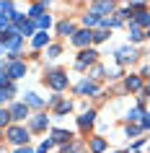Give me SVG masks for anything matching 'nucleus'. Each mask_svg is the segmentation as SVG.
<instances>
[{"label": "nucleus", "instance_id": "nucleus-1", "mask_svg": "<svg viewBox=\"0 0 150 153\" xmlns=\"http://www.w3.org/2000/svg\"><path fill=\"white\" fill-rule=\"evenodd\" d=\"M44 83H47L49 88H55L57 94H60V91L67 88L70 78H67V73H65V70H47V73H44Z\"/></svg>", "mask_w": 150, "mask_h": 153}, {"label": "nucleus", "instance_id": "nucleus-2", "mask_svg": "<svg viewBox=\"0 0 150 153\" xmlns=\"http://www.w3.org/2000/svg\"><path fill=\"white\" fill-rule=\"evenodd\" d=\"M91 13H96L98 18H109L111 13H117V3L114 0H93Z\"/></svg>", "mask_w": 150, "mask_h": 153}, {"label": "nucleus", "instance_id": "nucleus-3", "mask_svg": "<svg viewBox=\"0 0 150 153\" xmlns=\"http://www.w3.org/2000/svg\"><path fill=\"white\" fill-rule=\"evenodd\" d=\"M8 143H13V145H18V148H24L26 143H29V130L26 127H8Z\"/></svg>", "mask_w": 150, "mask_h": 153}, {"label": "nucleus", "instance_id": "nucleus-4", "mask_svg": "<svg viewBox=\"0 0 150 153\" xmlns=\"http://www.w3.org/2000/svg\"><path fill=\"white\" fill-rule=\"evenodd\" d=\"M96 60H98V52H96L93 47H86V49H80V55H78V62H75V68H78V70H86L88 65H93Z\"/></svg>", "mask_w": 150, "mask_h": 153}, {"label": "nucleus", "instance_id": "nucleus-5", "mask_svg": "<svg viewBox=\"0 0 150 153\" xmlns=\"http://www.w3.org/2000/svg\"><path fill=\"white\" fill-rule=\"evenodd\" d=\"M70 39H72V44H75V47H80V49H86L88 44H91V42H93V31H91V29H78V31L72 34Z\"/></svg>", "mask_w": 150, "mask_h": 153}, {"label": "nucleus", "instance_id": "nucleus-6", "mask_svg": "<svg viewBox=\"0 0 150 153\" xmlns=\"http://www.w3.org/2000/svg\"><path fill=\"white\" fill-rule=\"evenodd\" d=\"M134 60H137V49H134V47H119L117 49V62L119 65L134 62Z\"/></svg>", "mask_w": 150, "mask_h": 153}, {"label": "nucleus", "instance_id": "nucleus-7", "mask_svg": "<svg viewBox=\"0 0 150 153\" xmlns=\"http://www.w3.org/2000/svg\"><path fill=\"white\" fill-rule=\"evenodd\" d=\"M75 94H80V96H93V94H98V83L86 78V81H80L75 86Z\"/></svg>", "mask_w": 150, "mask_h": 153}, {"label": "nucleus", "instance_id": "nucleus-8", "mask_svg": "<svg viewBox=\"0 0 150 153\" xmlns=\"http://www.w3.org/2000/svg\"><path fill=\"white\" fill-rule=\"evenodd\" d=\"M29 127H31L34 132H44V130L49 127V117H47L44 112L34 114V117H31V122H29Z\"/></svg>", "mask_w": 150, "mask_h": 153}, {"label": "nucleus", "instance_id": "nucleus-9", "mask_svg": "<svg viewBox=\"0 0 150 153\" xmlns=\"http://www.w3.org/2000/svg\"><path fill=\"white\" fill-rule=\"evenodd\" d=\"M5 68H8V75L13 78V81H16V78H24V75H26V62H21V60H10Z\"/></svg>", "mask_w": 150, "mask_h": 153}, {"label": "nucleus", "instance_id": "nucleus-10", "mask_svg": "<svg viewBox=\"0 0 150 153\" xmlns=\"http://www.w3.org/2000/svg\"><path fill=\"white\" fill-rule=\"evenodd\" d=\"M10 120H16V122H21V120H26V117H29V106L24 104V101H21V104H10Z\"/></svg>", "mask_w": 150, "mask_h": 153}, {"label": "nucleus", "instance_id": "nucleus-11", "mask_svg": "<svg viewBox=\"0 0 150 153\" xmlns=\"http://www.w3.org/2000/svg\"><path fill=\"white\" fill-rule=\"evenodd\" d=\"M129 24H134V26H145V29H150V10L148 8H142V10H134V18L129 21Z\"/></svg>", "mask_w": 150, "mask_h": 153}, {"label": "nucleus", "instance_id": "nucleus-12", "mask_svg": "<svg viewBox=\"0 0 150 153\" xmlns=\"http://www.w3.org/2000/svg\"><path fill=\"white\" fill-rule=\"evenodd\" d=\"M52 140H55V143L67 145V143H72V132H70V130H60V127H55V130H52Z\"/></svg>", "mask_w": 150, "mask_h": 153}, {"label": "nucleus", "instance_id": "nucleus-13", "mask_svg": "<svg viewBox=\"0 0 150 153\" xmlns=\"http://www.w3.org/2000/svg\"><path fill=\"white\" fill-rule=\"evenodd\" d=\"M93 122H96V112H93V109H88V112H83V114L78 117V127H80V130H88Z\"/></svg>", "mask_w": 150, "mask_h": 153}, {"label": "nucleus", "instance_id": "nucleus-14", "mask_svg": "<svg viewBox=\"0 0 150 153\" xmlns=\"http://www.w3.org/2000/svg\"><path fill=\"white\" fill-rule=\"evenodd\" d=\"M44 10H47V0H36V3L31 5V10H29V18L36 21L39 16H44Z\"/></svg>", "mask_w": 150, "mask_h": 153}, {"label": "nucleus", "instance_id": "nucleus-15", "mask_svg": "<svg viewBox=\"0 0 150 153\" xmlns=\"http://www.w3.org/2000/svg\"><path fill=\"white\" fill-rule=\"evenodd\" d=\"M124 88L127 91H142V78L140 75H127L124 78Z\"/></svg>", "mask_w": 150, "mask_h": 153}, {"label": "nucleus", "instance_id": "nucleus-16", "mask_svg": "<svg viewBox=\"0 0 150 153\" xmlns=\"http://www.w3.org/2000/svg\"><path fill=\"white\" fill-rule=\"evenodd\" d=\"M142 39H148V34L142 31L140 26L129 24V42H134V44H137V42H142Z\"/></svg>", "mask_w": 150, "mask_h": 153}, {"label": "nucleus", "instance_id": "nucleus-17", "mask_svg": "<svg viewBox=\"0 0 150 153\" xmlns=\"http://www.w3.org/2000/svg\"><path fill=\"white\" fill-rule=\"evenodd\" d=\"M18 34H21V36H31V34H36V24L26 18L24 24H18Z\"/></svg>", "mask_w": 150, "mask_h": 153}, {"label": "nucleus", "instance_id": "nucleus-18", "mask_svg": "<svg viewBox=\"0 0 150 153\" xmlns=\"http://www.w3.org/2000/svg\"><path fill=\"white\" fill-rule=\"evenodd\" d=\"M88 151H91V153H103V151H106V140H103V137H91Z\"/></svg>", "mask_w": 150, "mask_h": 153}, {"label": "nucleus", "instance_id": "nucleus-19", "mask_svg": "<svg viewBox=\"0 0 150 153\" xmlns=\"http://www.w3.org/2000/svg\"><path fill=\"white\" fill-rule=\"evenodd\" d=\"M75 31H78V29H75L70 21H60V24H57V34H62V36H72Z\"/></svg>", "mask_w": 150, "mask_h": 153}, {"label": "nucleus", "instance_id": "nucleus-20", "mask_svg": "<svg viewBox=\"0 0 150 153\" xmlns=\"http://www.w3.org/2000/svg\"><path fill=\"white\" fill-rule=\"evenodd\" d=\"M24 104H26V106H36V109H39V106H44V101H41L34 91H29V94L24 96Z\"/></svg>", "mask_w": 150, "mask_h": 153}, {"label": "nucleus", "instance_id": "nucleus-21", "mask_svg": "<svg viewBox=\"0 0 150 153\" xmlns=\"http://www.w3.org/2000/svg\"><path fill=\"white\" fill-rule=\"evenodd\" d=\"M44 44L49 47V34L47 31H36V34H34V47L39 49V47H44Z\"/></svg>", "mask_w": 150, "mask_h": 153}, {"label": "nucleus", "instance_id": "nucleus-22", "mask_svg": "<svg viewBox=\"0 0 150 153\" xmlns=\"http://www.w3.org/2000/svg\"><path fill=\"white\" fill-rule=\"evenodd\" d=\"M10 83H13V78L8 75V68L3 65V68H0V91H3V88H8Z\"/></svg>", "mask_w": 150, "mask_h": 153}, {"label": "nucleus", "instance_id": "nucleus-23", "mask_svg": "<svg viewBox=\"0 0 150 153\" xmlns=\"http://www.w3.org/2000/svg\"><path fill=\"white\" fill-rule=\"evenodd\" d=\"M67 112H72V101H60V104L55 106V114H57V117H62V114H67Z\"/></svg>", "mask_w": 150, "mask_h": 153}, {"label": "nucleus", "instance_id": "nucleus-24", "mask_svg": "<svg viewBox=\"0 0 150 153\" xmlns=\"http://www.w3.org/2000/svg\"><path fill=\"white\" fill-rule=\"evenodd\" d=\"M96 24H101V18L96 16V13H86V16H83V26H86V29H91V26H96Z\"/></svg>", "mask_w": 150, "mask_h": 153}, {"label": "nucleus", "instance_id": "nucleus-25", "mask_svg": "<svg viewBox=\"0 0 150 153\" xmlns=\"http://www.w3.org/2000/svg\"><path fill=\"white\" fill-rule=\"evenodd\" d=\"M49 26H52V18H49V13H47V16H39V18H36V29L47 31Z\"/></svg>", "mask_w": 150, "mask_h": 153}, {"label": "nucleus", "instance_id": "nucleus-26", "mask_svg": "<svg viewBox=\"0 0 150 153\" xmlns=\"http://www.w3.org/2000/svg\"><path fill=\"white\" fill-rule=\"evenodd\" d=\"M142 117H145V114H142V106H137V109H132V112L127 114L129 122H142Z\"/></svg>", "mask_w": 150, "mask_h": 153}, {"label": "nucleus", "instance_id": "nucleus-27", "mask_svg": "<svg viewBox=\"0 0 150 153\" xmlns=\"http://www.w3.org/2000/svg\"><path fill=\"white\" fill-rule=\"evenodd\" d=\"M106 39H109V31H106V29L93 31V42H96V44H101V42H106Z\"/></svg>", "mask_w": 150, "mask_h": 153}, {"label": "nucleus", "instance_id": "nucleus-28", "mask_svg": "<svg viewBox=\"0 0 150 153\" xmlns=\"http://www.w3.org/2000/svg\"><path fill=\"white\" fill-rule=\"evenodd\" d=\"M0 127H10V112L0 109Z\"/></svg>", "mask_w": 150, "mask_h": 153}, {"label": "nucleus", "instance_id": "nucleus-29", "mask_svg": "<svg viewBox=\"0 0 150 153\" xmlns=\"http://www.w3.org/2000/svg\"><path fill=\"white\" fill-rule=\"evenodd\" d=\"M13 94H16V86H13V83H10L8 88H3V91H0V96H3V101H10V99H13Z\"/></svg>", "mask_w": 150, "mask_h": 153}, {"label": "nucleus", "instance_id": "nucleus-30", "mask_svg": "<svg viewBox=\"0 0 150 153\" xmlns=\"http://www.w3.org/2000/svg\"><path fill=\"white\" fill-rule=\"evenodd\" d=\"M142 127L140 125H127V137H134V135H140Z\"/></svg>", "mask_w": 150, "mask_h": 153}, {"label": "nucleus", "instance_id": "nucleus-31", "mask_svg": "<svg viewBox=\"0 0 150 153\" xmlns=\"http://www.w3.org/2000/svg\"><path fill=\"white\" fill-rule=\"evenodd\" d=\"M52 148H55V140H44V143L39 145V151H36V153H47V151H52Z\"/></svg>", "mask_w": 150, "mask_h": 153}, {"label": "nucleus", "instance_id": "nucleus-32", "mask_svg": "<svg viewBox=\"0 0 150 153\" xmlns=\"http://www.w3.org/2000/svg\"><path fill=\"white\" fill-rule=\"evenodd\" d=\"M60 52H62V49L57 47V44H49L47 47V57H60Z\"/></svg>", "mask_w": 150, "mask_h": 153}, {"label": "nucleus", "instance_id": "nucleus-33", "mask_svg": "<svg viewBox=\"0 0 150 153\" xmlns=\"http://www.w3.org/2000/svg\"><path fill=\"white\" fill-rule=\"evenodd\" d=\"M103 75H106V70H103L101 65H96L93 70H91V78H103Z\"/></svg>", "mask_w": 150, "mask_h": 153}, {"label": "nucleus", "instance_id": "nucleus-34", "mask_svg": "<svg viewBox=\"0 0 150 153\" xmlns=\"http://www.w3.org/2000/svg\"><path fill=\"white\" fill-rule=\"evenodd\" d=\"M78 151H80V148L75 143H67V145H62V151H60V153H78Z\"/></svg>", "mask_w": 150, "mask_h": 153}, {"label": "nucleus", "instance_id": "nucleus-35", "mask_svg": "<svg viewBox=\"0 0 150 153\" xmlns=\"http://www.w3.org/2000/svg\"><path fill=\"white\" fill-rule=\"evenodd\" d=\"M5 29H10V18L8 16H0V31H5Z\"/></svg>", "mask_w": 150, "mask_h": 153}, {"label": "nucleus", "instance_id": "nucleus-36", "mask_svg": "<svg viewBox=\"0 0 150 153\" xmlns=\"http://www.w3.org/2000/svg\"><path fill=\"white\" fill-rule=\"evenodd\" d=\"M140 127H142V130H150V114H145V117H142Z\"/></svg>", "mask_w": 150, "mask_h": 153}, {"label": "nucleus", "instance_id": "nucleus-37", "mask_svg": "<svg viewBox=\"0 0 150 153\" xmlns=\"http://www.w3.org/2000/svg\"><path fill=\"white\" fill-rule=\"evenodd\" d=\"M148 96H150V83L145 86V88H142V96H140V99H148Z\"/></svg>", "mask_w": 150, "mask_h": 153}, {"label": "nucleus", "instance_id": "nucleus-38", "mask_svg": "<svg viewBox=\"0 0 150 153\" xmlns=\"http://www.w3.org/2000/svg\"><path fill=\"white\" fill-rule=\"evenodd\" d=\"M16 153H36V151H31V148H29V145H24V148H18Z\"/></svg>", "mask_w": 150, "mask_h": 153}, {"label": "nucleus", "instance_id": "nucleus-39", "mask_svg": "<svg viewBox=\"0 0 150 153\" xmlns=\"http://www.w3.org/2000/svg\"><path fill=\"white\" fill-rule=\"evenodd\" d=\"M0 104H5V101H3V96H0Z\"/></svg>", "mask_w": 150, "mask_h": 153}, {"label": "nucleus", "instance_id": "nucleus-40", "mask_svg": "<svg viewBox=\"0 0 150 153\" xmlns=\"http://www.w3.org/2000/svg\"><path fill=\"white\" fill-rule=\"evenodd\" d=\"M148 39H150V29H148Z\"/></svg>", "mask_w": 150, "mask_h": 153}]
</instances>
